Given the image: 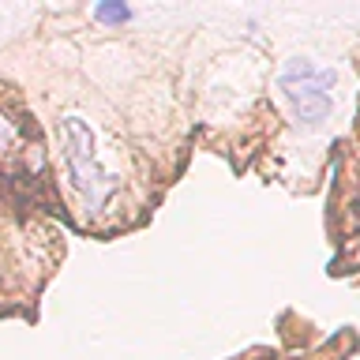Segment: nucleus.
<instances>
[{
	"label": "nucleus",
	"mask_w": 360,
	"mask_h": 360,
	"mask_svg": "<svg viewBox=\"0 0 360 360\" xmlns=\"http://www.w3.org/2000/svg\"><path fill=\"white\" fill-rule=\"evenodd\" d=\"M334 68H319L311 64L308 56H297V60L285 64V72L278 75V90L285 94L292 117L308 128H319V124L334 112Z\"/></svg>",
	"instance_id": "f257e3e1"
},
{
	"label": "nucleus",
	"mask_w": 360,
	"mask_h": 360,
	"mask_svg": "<svg viewBox=\"0 0 360 360\" xmlns=\"http://www.w3.org/2000/svg\"><path fill=\"white\" fill-rule=\"evenodd\" d=\"M64 158H68V173H72L75 188L83 191V202L90 210L105 207L109 195L117 191V176L105 173L98 165V154H94V135L79 117H68L64 120Z\"/></svg>",
	"instance_id": "f03ea898"
},
{
	"label": "nucleus",
	"mask_w": 360,
	"mask_h": 360,
	"mask_svg": "<svg viewBox=\"0 0 360 360\" xmlns=\"http://www.w3.org/2000/svg\"><path fill=\"white\" fill-rule=\"evenodd\" d=\"M15 162H27V143H22L15 124L0 117V169H11Z\"/></svg>",
	"instance_id": "7ed1b4c3"
},
{
	"label": "nucleus",
	"mask_w": 360,
	"mask_h": 360,
	"mask_svg": "<svg viewBox=\"0 0 360 360\" xmlns=\"http://www.w3.org/2000/svg\"><path fill=\"white\" fill-rule=\"evenodd\" d=\"M128 15H131V11L124 4H98L94 8V19H101V22H124Z\"/></svg>",
	"instance_id": "20e7f679"
}]
</instances>
